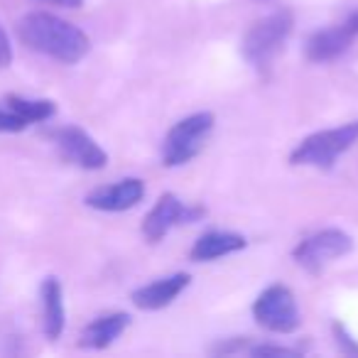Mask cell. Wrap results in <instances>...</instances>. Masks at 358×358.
<instances>
[{"instance_id":"18","label":"cell","mask_w":358,"mask_h":358,"mask_svg":"<svg viewBox=\"0 0 358 358\" xmlns=\"http://www.w3.org/2000/svg\"><path fill=\"white\" fill-rule=\"evenodd\" d=\"M334 334H336V343L343 353H353V356H358V343L348 336L346 329H343L341 324H334Z\"/></svg>"},{"instance_id":"6","label":"cell","mask_w":358,"mask_h":358,"mask_svg":"<svg viewBox=\"0 0 358 358\" xmlns=\"http://www.w3.org/2000/svg\"><path fill=\"white\" fill-rule=\"evenodd\" d=\"M353 241L346 231L341 229H324L312 234L309 238H304L302 243L294 248V260L302 270L312 275H319L327 265H331L334 260L343 258L346 253H351Z\"/></svg>"},{"instance_id":"2","label":"cell","mask_w":358,"mask_h":358,"mask_svg":"<svg viewBox=\"0 0 358 358\" xmlns=\"http://www.w3.org/2000/svg\"><path fill=\"white\" fill-rule=\"evenodd\" d=\"M294 30V15L292 10L270 13L268 17L258 20L243 37V57L255 66L258 71H268V66L275 62V57L282 52L285 42L289 40Z\"/></svg>"},{"instance_id":"19","label":"cell","mask_w":358,"mask_h":358,"mask_svg":"<svg viewBox=\"0 0 358 358\" xmlns=\"http://www.w3.org/2000/svg\"><path fill=\"white\" fill-rule=\"evenodd\" d=\"M10 62H13V45H10V40H8V32L0 25V71L8 69Z\"/></svg>"},{"instance_id":"12","label":"cell","mask_w":358,"mask_h":358,"mask_svg":"<svg viewBox=\"0 0 358 358\" xmlns=\"http://www.w3.org/2000/svg\"><path fill=\"white\" fill-rule=\"evenodd\" d=\"M42 327L45 336L50 341H57L64 331V294H62V282L57 278H47L42 282Z\"/></svg>"},{"instance_id":"4","label":"cell","mask_w":358,"mask_h":358,"mask_svg":"<svg viewBox=\"0 0 358 358\" xmlns=\"http://www.w3.org/2000/svg\"><path fill=\"white\" fill-rule=\"evenodd\" d=\"M214 113H194L174 123L162 140L164 167H182L192 162L204 150L209 135L214 133Z\"/></svg>"},{"instance_id":"15","label":"cell","mask_w":358,"mask_h":358,"mask_svg":"<svg viewBox=\"0 0 358 358\" xmlns=\"http://www.w3.org/2000/svg\"><path fill=\"white\" fill-rule=\"evenodd\" d=\"M8 108L13 113H17L27 125L30 123H42V120H50L57 113V106L47 99H22V96L10 94L6 99Z\"/></svg>"},{"instance_id":"11","label":"cell","mask_w":358,"mask_h":358,"mask_svg":"<svg viewBox=\"0 0 358 358\" xmlns=\"http://www.w3.org/2000/svg\"><path fill=\"white\" fill-rule=\"evenodd\" d=\"M187 287H189V275L187 273L169 275V278L155 280V282L135 289L133 304L138 309H145V312H157V309L169 307Z\"/></svg>"},{"instance_id":"5","label":"cell","mask_w":358,"mask_h":358,"mask_svg":"<svg viewBox=\"0 0 358 358\" xmlns=\"http://www.w3.org/2000/svg\"><path fill=\"white\" fill-rule=\"evenodd\" d=\"M253 317L263 329L273 334H292L299 327V309L292 289L285 285H270L258 294L253 304Z\"/></svg>"},{"instance_id":"1","label":"cell","mask_w":358,"mask_h":358,"mask_svg":"<svg viewBox=\"0 0 358 358\" xmlns=\"http://www.w3.org/2000/svg\"><path fill=\"white\" fill-rule=\"evenodd\" d=\"M17 35L30 50L52 57L57 62H64V64H76L91 50V42L84 30L42 10L27 13L25 17H20Z\"/></svg>"},{"instance_id":"16","label":"cell","mask_w":358,"mask_h":358,"mask_svg":"<svg viewBox=\"0 0 358 358\" xmlns=\"http://www.w3.org/2000/svg\"><path fill=\"white\" fill-rule=\"evenodd\" d=\"M27 123L10 108H0V133H20L25 130Z\"/></svg>"},{"instance_id":"14","label":"cell","mask_w":358,"mask_h":358,"mask_svg":"<svg viewBox=\"0 0 358 358\" xmlns=\"http://www.w3.org/2000/svg\"><path fill=\"white\" fill-rule=\"evenodd\" d=\"M130 327V317L123 312L103 314V317H96L89 327L81 331V346L84 348H108L125 329Z\"/></svg>"},{"instance_id":"13","label":"cell","mask_w":358,"mask_h":358,"mask_svg":"<svg viewBox=\"0 0 358 358\" xmlns=\"http://www.w3.org/2000/svg\"><path fill=\"white\" fill-rule=\"evenodd\" d=\"M245 248V238L241 234H231V231H209L204 234L192 248L189 258L194 263H209V260L224 258V255L238 253Z\"/></svg>"},{"instance_id":"8","label":"cell","mask_w":358,"mask_h":358,"mask_svg":"<svg viewBox=\"0 0 358 358\" xmlns=\"http://www.w3.org/2000/svg\"><path fill=\"white\" fill-rule=\"evenodd\" d=\"M358 37V6L343 17L341 22L319 30L309 37L307 42V59L324 64V62H334L341 55H346L351 50L353 40Z\"/></svg>"},{"instance_id":"7","label":"cell","mask_w":358,"mask_h":358,"mask_svg":"<svg viewBox=\"0 0 358 358\" xmlns=\"http://www.w3.org/2000/svg\"><path fill=\"white\" fill-rule=\"evenodd\" d=\"M204 214H206L204 206H189L179 199V196H174L172 192H167V194L159 196L157 204L145 216L143 236L150 243H157V241H162L172 229H177V226H182V224H194V221H199Z\"/></svg>"},{"instance_id":"10","label":"cell","mask_w":358,"mask_h":358,"mask_svg":"<svg viewBox=\"0 0 358 358\" xmlns=\"http://www.w3.org/2000/svg\"><path fill=\"white\" fill-rule=\"evenodd\" d=\"M145 196V182L138 177L120 179L115 185L99 187L86 196V206L96 211H128L138 206Z\"/></svg>"},{"instance_id":"9","label":"cell","mask_w":358,"mask_h":358,"mask_svg":"<svg viewBox=\"0 0 358 358\" xmlns=\"http://www.w3.org/2000/svg\"><path fill=\"white\" fill-rule=\"evenodd\" d=\"M55 143L59 155L66 162L76 164L81 169H103L108 162L106 150L91 138L86 130L76 128V125H64V128L55 130Z\"/></svg>"},{"instance_id":"20","label":"cell","mask_w":358,"mask_h":358,"mask_svg":"<svg viewBox=\"0 0 358 358\" xmlns=\"http://www.w3.org/2000/svg\"><path fill=\"white\" fill-rule=\"evenodd\" d=\"M45 3H52V6H62V8H79L84 0H45Z\"/></svg>"},{"instance_id":"3","label":"cell","mask_w":358,"mask_h":358,"mask_svg":"<svg viewBox=\"0 0 358 358\" xmlns=\"http://www.w3.org/2000/svg\"><path fill=\"white\" fill-rule=\"evenodd\" d=\"M358 143V120L343 123L338 128L319 130V133L304 138L297 148L289 155L292 164H304V167H317V169H331L336 159L343 152Z\"/></svg>"},{"instance_id":"17","label":"cell","mask_w":358,"mask_h":358,"mask_svg":"<svg viewBox=\"0 0 358 358\" xmlns=\"http://www.w3.org/2000/svg\"><path fill=\"white\" fill-rule=\"evenodd\" d=\"M250 356H299V351L287 346H270V343H260V346L250 348Z\"/></svg>"}]
</instances>
